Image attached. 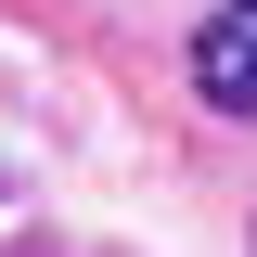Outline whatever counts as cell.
<instances>
[{
    "instance_id": "1",
    "label": "cell",
    "mask_w": 257,
    "mask_h": 257,
    "mask_svg": "<svg viewBox=\"0 0 257 257\" xmlns=\"http://www.w3.org/2000/svg\"><path fill=\"white\" fill-rule=\"evenodd\" d=\"M193 90L219 116H257V0H219L206 39H193Z\"/></svg>"
}]
</instances>
